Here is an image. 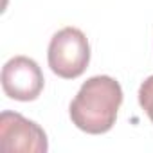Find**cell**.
Instances as JSON below:
<instances>
[{
    "mask_svg": "<svg viewBox=\"0 0 153 153\" xmlns=\"http://www.w3.org/2000/svg\"><path fill=\"white\" fill-rule=\"evenodd\" d=\"M123 105V88L110 76H92L70 101L72 124L90 135H101L114 128Z\"/></svg>",
    "mask_w": 153,
    "mask_h": 153,
    "instance_id": "obj_1",
    "label": "cell"
},
{
    "mask_svg": "<svg viewBox=\"0 0 153 153\" xmlns=\"http://www.w3.org/2000/svg\"><path fill=\"white\" fill-rule=\"evenodd\" d=\"M45 78L40 65L27 56H15L2 67V90L9 99L29 103L40 97Z\"/></svg>",
    "mask_w": 153,
    "mask_h": 153,
    "instance_id": "obj_4",
    "label": "cell"
},
{
    "mask_svg": "<svg viewBox=\"0 0 153 153\" xmlns=\"http://www.w3.org/2000/svg\"><path fill=\"white\" fill-rule=\"evenodd\" d=\"M137 97H139L140 108L146 112V115H148L149 121L153 123V76L146 78V79L140 83Z\"/></svg>",
    "mask_w": 153,
    "mask_h": 153,
    "instance_id": "obj_5",
    "label": "cell"
},
{
    "mask_svg": "<svg viewBox=\"0 0 153 153\" xmlns=\"http://www.w3.org/2000/svg\"><path fill=\"white\" fill-rule=\"evenodd\" d=\"M51 70L63 79H76L90 63V43L78 27H63L52 34L47 51Z\"/></svg>",
    "mask_w": 153,
    "mask_h": 153,
    "instance_id": "obj_2",
    "label": "cell"
},
{
    "mask_svg": "<svg viewBox=\"0 0 153 153\" xmlns=\"http://www.w3.org/2000/svg\"><path fill=\"white\" fill-rule=\"evenodd\" d=\"M0 149L4 153H45L47 133L38 123L6 110L0 114Z\"/></svg>",
    "mask_w": 153,
    "mask_h": 153,
    "instance_id": "obj_3",
    "label": "cell"
}]
</instances>
